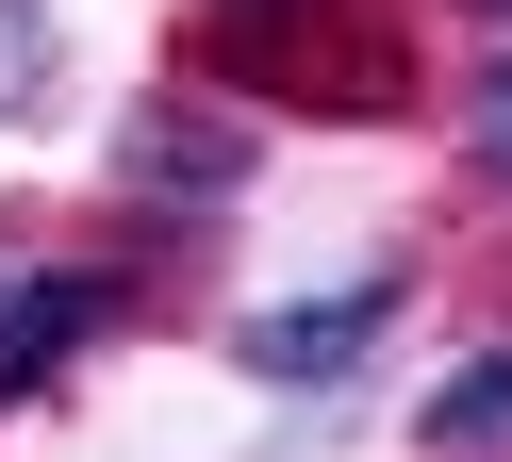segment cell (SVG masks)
Here are the masks:
<instances>
[{
    "instance_id": "ba28073f",
    "label": "cell",
    "mask_w": 512,
    "mask_h": 462,
    "mask_svg": "<svg viewBox=\"0 0 512 462\" xmlns=\"http://www.w3.org/2000/svg\"><path fill=\"white\" fill-rule=\"evenodd\" d=\"M479 17H512V0H479Z\"/></svg>"
},
{
    "instance_id": "52a82bcc",
    "label": "cell",
    "mask_w": 512,
    "mask_h": 462,
    "mask_svg": "<svg viewBox=\"0 0 512 462\" xmlns=\"http://www.w3.org/2000/svg\"><path fill=\"white\" fill-rule=\"evenodd\" d=\"M479 165H496V182H512V50L479 66Z\"/></svg>"
},
{
    "instance_id": "7a4b0ae2",
    "label": "cell",
    "mask_w": 512,
    "mask_h": 462,
    "mask_svg": "<svg viewBox=\"0 0 512 462\" xmlns=\"http://www.w3.org/2000/svg\"><path fill=\"white\" fill-rule=\"evenodd\" d=\"M116 182L166 198V215H215V198L248 182V99H215V83L133 99V116H116Z\"/></svg>"
},
{
    "instance_id": "3957f363",
    "label": "cell",
    "mask_w": 512,
    "mask_h": 462,
    "mask_svg": "<svg viewBox=\"0 0 512 462\" xmlns=\"http://www.w3.org/2000/svg\"><path fill=\"white\" fill-rule=\"evenodd\" d=\"M100 330H116V264H34V281H0V413L34 380H67Z\"/></svg>"
},
{
    "instance_id": "6da1fadb",
    "label": "cell",
    "mask_w": 512,
    "mask_h": 462,
    "mask_svg": "<svg viewBox=\"0 0 512 462\" xmlns=\"http://www.w3.org/2000/svg\"><path fill=\"white\" fill-rule=\"evenodd\" d=\"M199 83L215 99H281V116H413V50L364 0H199Z\"/></svg>"
},
{
    "instance_id": "277c9868",
    "label": "cell",
    "mask_w": 512,
    "mask_h": 462,
    "mask_svg": "<svg viewBox=\"0 0 512 462\" xmlns=\"http://www.w3.org/2000/svg\"><path fill=\"white\" fill-rule=\"evenodd\" d=\"M380 314H397V281H347V297H281V314H248V330H232V363H248V380H347V363L380 347Z\"/></svg>"
},
{
    "instance_id": "5b68a950",
    "label": "cell",
    "mask_w": 512,
    "mask_h": 462,
    "mask_svg": "<svg viewBox=\"0 0 512 462\" xmlns=\"http://www.w3.org/2000/svg\"><path fill=\"white\" fill-rule=\"evenodd\" d=\"M413 446H430V462H512V347L446 363V380H430V413H413Z\"/></svg>"
},
{
    "instance_id": "8992f818",
    "label": "cell",
    "mask_w": 512,
    "mask_h": 462,
    "mask_svg": "<svg viewBox=\"0 0 512 462\" xmlns=\"http://www.w3.org/2000/svg\"><path fill=\"white\" fill-rule=\"evenodd\" d=\"M50 116V0H0V132Z\"/></svg>"
}]
</instances>
